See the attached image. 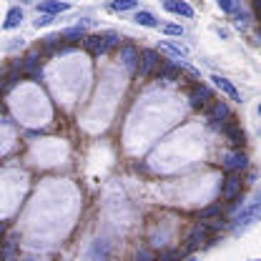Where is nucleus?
<instances>
[{
  "mask_svg": "<svg viewBox=\"0 0 261 261\" xmlns=\"http://www.w3.org/2000/svg\"><path fill=\"white\" fill-rule=\"evenodd\" d=\"M208 231H211V226L206 224V221H196L194 226L189 228V233H186V246L181 249L184 254H189V251H196L206 239H208Z\"/></svg>",
  "mask_w": 261,
  "mask_h": 261,
  "instance_id": "f257e3e1",
  "label": "nucleus"
},
{
  "mask_svg": "<svg viewBox=\"0 0 261 261\" xmlns=\"http://www.w3.org/2000/svg\"><path fill=\"white\" fill-rule=\"evenodd\" d=\"M261 219V203H251V206H246L239 216H236V221H233V233H241V231H246L249 226H254L256 221Z\"/></svg>",
  "mask_w": 261,
  "mask_h": 261,
  "instance_id": "f03ea898",
  "label": "nucleus"
},
{
  "mask_svg": "<svg viewBox=\"0 0 261 261\" xmlns=\"http://www.w3.org/2000/svg\"><path fill=\"white\" fill-rule=\"evenodd\" d=\"M208 121H211L214 128H224L226 123L233 121V116H231V111H228V106H226V100H214V103L208 106Z\"/></svg>",
  "mask_w": 261,
  "mask_h": 261,
  "instance_id": "7ed1b4c3",
  "label": "nucleus"
},
{
  "mask_svg": "<svg viewBox=\"0 0 261 261\" xmlns=\"http://www.w3.org/2000/svg\"><path fill=\"white\" fill-rule=\"evenodd\" d=\"M161 68V56L156 50H143L141 53V61H138V78H151L156 70Z\"/></svg>",
  "mask_w": 261,
  "mask_h": 261,
  "instance_id": "20e7f679",
  "label": "nucleus"
},
{
  "mask_svg": "<svg viewBox=\"0 0 261 261\" xmlns=\"http://www.w3.org/2000/svg\"><path fill=\"white\" fill-rule=\"evenodd\" d=\"M189 100H191V108H196V111L208 108V106L214 103L211 88H208V86H196L194 91H191V96H189Z\"/></svg>",
  "mask_w": 261,
  "mask_h": 261,
  "instance_id": "39448f33",
  "label": "nucleus"
},
{
  "mask_svg": "<svg viewBox=\"0 0 261 261\" xmlns=\"http://www.w3.org/2000/svg\"><path fill=\"white\" fill-rule=\"evenodd\" d=\"M86 48L91 56H103L111 50V40H108V33L106 35H88L86 38Z\"/></svg>",
  "mask_w": 261,
  "mask_h": 261,
  "instance_id": "423d86ee",
  "label": "nucleus"
},
{
  "mask_svg": "<svg viewBox=\"0 0 261 261\" xmlns=\"http://www.w3.org/2000/svg\"><path fill=\"white\" fill-rule=\"evenodd\" d=\"M221 166H224V171H228V173H239V171L246 168V153H241V151H231V153L224 156Z\"/></svg>",
  "mask_w": 261,
  "mask_h": 261,
  "instance_id": "0eeeda50",
  "label": "nucleus"
},
{
  "mask_svg": "<svg viewBox=\"0 0 261 261\" xmlns=\"http://www.w3.org/2000/svg\"><path fill=\"white\" fill-rule=\"evenodd\" d=\"M241 176L239 173H228L226 181H224V189H221V198L224 201H231V198H236V196L241 194Z\"/></svg>",
  "mask_w": 261,
  "mask_h": 261,
  "instance_id": "6e6552de",
  "label": "nucleus"
},
{
  "mask_svg": "<svg viewBox=\"0 0 261 261\" xmlns=\"http://www.w3.org/2000/svg\"><path fill=\"white\" fill-rule=\"evenodd\" d=\"M118 61H121V65H126V68H130V70H133V68H138L141 53H138L133 45H128V43H126V45H121V48H118Z\"/></svg>",
  "mask_w": 261,
  "mask_h": 261,
  "instance_id": "1a4fd4ad",
  "label": "nucleus"
},
{
  "mask_svg": "<svg viewBox=\"0 0 261 261\" xmlns=\"http://www.w3.org/2000/svg\"><path fill=\"white\" fill-rule=\"evenodd\" d=\"M40 50H33V53H28L25 58H23V73H28L31 78H40Z\"/></svg>",
  "mask_w": 261,
  "mask_h": 261,
  "instance_id": "9d476101",
  "label": "nucleus"
},
{
  "mask_svg": "<svg viewBox=\"0 0 261 261\" xmlns=\"http://www.w3.org/2000/svg\"><path fill=\"white\" fill-rule=\"evenodd\" d=\"M108 254H111L108 241L96 239V241L91 244V249H88V261H108Z\"/></svg>",
  "mask_w": 261,
  "mask_h": 261,
  "instance_id": "9b49d317",
  "label": "nucleus"
},
{
  "mask_svg": "<svg viewBox=\"0 0 261 261\" xmlns=\"http://www.w3.org/2000/svg\"><path fill=\"white\" fill-rule=\"evenodd\" d=\"M211 81H214V86L221 91V93H226L231 100H236V103H241V93L236 91V86L231 83V81H226V78H221V75H211Z\"/></svg>",
  "mask_w": 261,
  "mask_h": 261,
  "instance_id": "f8f14e48",
  "label": "nucleus"
},
{
  "mask_svg": "<svg viewBox=\"0 0 261 261\" xmlns=\"http://www.w3.org/2000/svg\"><path fill=\"white\" fill-rule=\"evenodd\" d=\"M163 8L168 13H176V15H184V18H194V8L184 0H163Z\"/></svg>",
  "mask_w": 261,
  "mask_h": 261,
  "instance_id": "ddd939ff",
  "label": "nucleus"
},
{
  "mask_svg": "<svg viewBox=\"0 0 261 261\" xmlns=\"http://www.w3.org/2000/svg\"><path fill=\"white\" fill-rule=\"evenodd\" d=\"M224 133L228 136V143H231V146H236V148L246 143V136H244V130H241V126H239L236 121L226 123V126H224Z\"/></svg>",
  "mask_w": 261,
  "mask_h": 261,
  "instance_id": "4468645a",
  "label": "nucleus"
},
{
  "mask_svg": "<svg viewBox=\"0 0 261 261\" xmlns=\"http://www.w3.org/2000/svg\"><path fill=\"white\" fill-rule=\"evenodd\" d=\"M178 75H181V70H178L176 63H163L161 68L156 70V78L163 81V83H173V81H178Z\"/></svg>",
  "mask_w": 261,
  "mask_h": 261,
  "instance_id": "2eb2a0df",
  "label": "nucleus"
},
{
  "mask_svg": "<svg viewBox=\"0 0 261 261\" xmlns=\"http://www.w3.org/2000/svg\"><path fill=\"white\" fill-rule=\"evenodd\" d=\"M70 5L63 3V0H40L38 3V10L40 13H50V15H56V13H65Z\"/></svg>",
  "mask_w": 261,
  "mask_h": 261,
  "instance_id": "dca6fc26",
  "label": "nucleus"
},
{
  "mask_svg": "<svg viewBox=\"0 0 261 261\" xmlns=\"http://www.w3.org/2000/svg\"><path fill=\"white\" fill-rule=\"evenodd\" d=\"M3 259H5V261H15V259H18V239H15V236H10V239H5V249H3Z\"/></svg>",
  "mask_w": 261,
  "mask_h": 261,
  "instance_id": "f3484780",
  "label": "nucleus"
},
{
  "mask_svg": "<svg viewBox=\"0 0 261 261\" xmlns=\"http://www.w3.org/2000/svg\"><path fill=\"white\" fill-rule=\"evenodd\" d=\"M20 23H23V10H20V8H10V10H8V18H5V28L13 31V28H18Z\"/></svg>",
  "mask_w": 261,
  "mask_h": 261,
  "instance_id": "a211bd4d",
  "label": "nucleus"
},
{
  "mask_svg": "<svg viewBox=\"0 0 261 261\" xmlns=\"http://www.w3.org/2000/svg\"><path fill=\"white\" fill-rule=\"evenodd\" d=\"M133 23H138V25H146V28H156V25H159V20H156L151 13H146V10H138V13L133 15Z\"/></svg>",
  "mask_w": 261,
  "mask_h": 261,
  "instance_id": "6ab92c4d",
  "label": "nucleus"
},
{
  "mask_svg": "<svg viewBox=\"0 0 261 261\" xmlns=\"http://www.w3.org/2000/svg\"><path fill=\"white\" fill-rule=\"evenodd\" d=\"M216 216H221V203L206 206V208L198 214V221H211V219H216Z\"/></svg>",
  "mask_w": 261,
  "mask_h": 261,
  "instance_id": "aec40b11",
  "label": "nucleus"
},
{
  "mask_svg": "<svg viewBox=\"0 0 261 261\" xmlns=\"http://www.w3.org/2000/svg\"><path fill=\"white\" fill-rule=\"evenodd\" d=\"M136 5H138V0H113V3H111V10L123 13V10H130V8H136Z\"/></svg>",
  "mask_w": 261,
  "mask_h": 261,
  "instance_id": "412c9836",
  "label": "nucleus"
},
{
  "mask_svg": "<svg viewBox=\"0 0 261 261\" xmlns=\"http://www.w3.org/2000/svg\"><path fill=\"white\" fill-rule=\"evenodd\" d=\"M163 45H166V48H168V50H173V53H176V56H181V58H186V56H189V50H186V48H181V45H178V43H171V40H166V43H163Z\"/></svg>",
  "mask_w": 261,
  "mask_h": 261,
  "instance_id": "4be33fe9",
  "label": "nucleus"
},
{
  "mask_svg": "<svg viewBox=\"0 0 261 261\" xmlns=\"http://www.w3.org/2000/svg\"><path fill=\"white\" fill-rule=\"evenodd\" d=\"M133 261H153V251H151V249H138Z\"/></svg>",
  "mask_w": 261,
  "mask_h": 261,
  "instance_id": "5701e85b",
  "label": "nucleus"
},
{
  "mask_svg": "<svg viewBox=\"0 0 261 261\" xmlns=\"http://www.w3.org/2000/svg\"><path fill=\"white\" fill-rule=\"evenodd\" d=\"M50 23H53V15H50V13H40L38 20H35V28H45V25H50Z\"/></svg>",
  "mask_w": 261,
  "mask_h": 261,
  "instance_id": "b1692460",
  "label": "nucleus"
},
{
  "mask_svg": "<svg viewBox=\"0 0 261 261\" xmlns=\"http://www.w3.org/2000/svg\"><path fill=\"white\" fill-rule=\"evenodd\" d=\"M63 38H86V28L83 25H78V28H68L63 33Z\"/></svg>",
  "mask_w": 261,
  "mask_h": 261,
  "instance_id": "393cba45",
  "label": "nucleus"
},
{
  "mask_svg": "<svg viewBox=\"0 0 261 261\" xmlns=\"http://www.w3.org/2000/svg\"><path fill=\"white\" fill-rule=\"evenodd\" d=\"M184 259V251H163L159 261H181Z\"/></svg>",
  "mask_w": 261,
  "mask_h": 261,
  "instance_id": "a878e982",
  "label": "nucleus"
},
{
  "mask_svg": "<svg viewBox=\"0 0 261 261\" xmlns=\"http://www.w3.org/2000/svg\"><path fill=\"white\" fill-rule=\"evenodd\" d=\"M233 23H236L239 28H246V25H249V15H246L244 10H241V13H233Z\"/></svg>",
  "mask_w": 261,
  "mask_h": 261,
  "instance_id": "bb28decb",
  "label": "nucleus"
},
{
  "mask_svg": "<svg viewBox=\"0 0 261 261\" xmlns=\"http://www.w3.org/2000/svg\"><path fill=\"white\" fill-rule=\"evenodd\" d=\"M163 33L166 35H184V28L181 25H163Z\"/></svg>",
  "mask_w": 261,
  "mask_h": 261,
  "instance_id": "cd10ccee",
  "label": "nucleus"
},
{
  "mask_svg": "<svg viewBox=\"0 0 261 261\" xmlns=\"http://www.w3.org/2000/svg\"><path fill=\"white\" fill-rule=\"evenodd\" d=\"M216 3L224 13H233V0H216Z\"/></svg>",
  "mask_w": 261,
  "mask_h": 261,
  "instance_id": "c85d7f7f",
  "label": "nucleus"
},
{
  "mask_svg": "<svg viewBox=\"0 0 261 261\" xmlns=\"http://www.w3.org/2000/svg\"><path fill=\"white\" fill-rule=\"evenodd\" d=\"M254 13L261 18V0H254Z\"/></svg>",
  "mask_w": 261,
  "mask_h": 261,
  "instance_id": "c756f323",
  "label": "nucleus"
},
{
  "mask_svg": "<svg viewBox=\"0 0 261 261\" xmlns=\"http://www.w3.org/2000/svg\"><path fill=\"white\" fill-rule=\"evenodd\" d=\"M20 261H40V256H33V254H28V256H23Z\"/></svg>",
  "mask_w": 261,
  "mask_h": 261,
  "instance_id": "7c9ffc66",
  "label": "nucleus"
},
{
  "mask_svg": "<svg viewBox=\"0 0 261 261\" xmlns=\"http://www.w3.org/2000/svg\"><path fill=\"white\" fill-rule=\"evenodd\" d=\"M3 233H5V221H0V239H3Z\"/></svg>",
  "mask_w": 261,
  "mask_h": 261,
  "instance_id": "2f4dec72",
  "label": "nucleus"
},
{
  "mask_svg": "<svg viewBox=\"0 0 261 261\" xmlns=\"http://www.w3.org/2000/svg\"><path fill=\"white\" fill-rule=\"evenodd\" d=\"M259 116H261V106H259Z\"/></svg>",
  "mask_w": 261,
  "mask_h": 261,
  "instance_id": "473e14b6",
  "label": "nucleus"
},
{
  "mask_svg": "<svg viewBox=\"0 0 261 261\" xmlns=\"http://www.w3.org/2000/svg\"><path fill=\"white\" fill-rule=\"evenodd\" d=\"M28 3H35V0H28Z\"/></svg>",
  "mask_w": 261,
  "mask_h": 261,
  "instance_id": "72a5a7b5",
  "label": "nucleus"
}]
</instances>
